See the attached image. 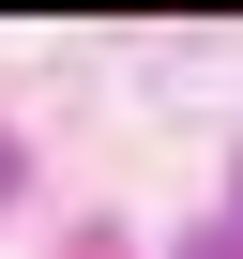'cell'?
Here are the masks:
<instances>
[{
  "instance_id": "1",
  "label": "cell",
  "mask_w": 243,
  "mask_h": 259,
  "mask_svg": "<svg viewBox=\"0 0 243 259\" xmlns=\"http://www.w3.org/2000/svg\"><path fill=\"white\" fill-rule=\"evenodd\" d=\"M183 259H243V229H213V244H183Z\"/></svg>"
},
{
  "instance_id": "2",
  "label": "cell",
  "mask_w": 243,
  "mask_h": 259,
  "mask_svg": "<svg viewBox=\"0 0 243 259\" xmlns=\"http://www.w3.org/2000/svg\"><path fill=\"white\" fill-rule=\"evenodd\" d=\"M0 198H16V138H0Z\"/></svg>"
}]
</instances>
